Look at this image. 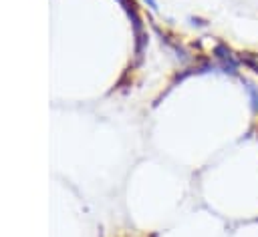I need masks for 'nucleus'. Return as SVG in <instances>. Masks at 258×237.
Segmentation results:
<instances>
[{
    "label": "nucleus",
    "instance_id": "f257e3e1",
    "mask_svg": "<svg viewBox=\"0 0 258 237\" xmlns=\"http://www.w3.org/2000/svg\"><path fill=\"white\" fill-rule=\"evenodd\" d=\"M248 92H250V98H252V106H254V110L258 112V88H254L252 84L248 86Z\"/></svg>",
    "mask_w": 258,
    "mask_h": 237
}]
</instances>
